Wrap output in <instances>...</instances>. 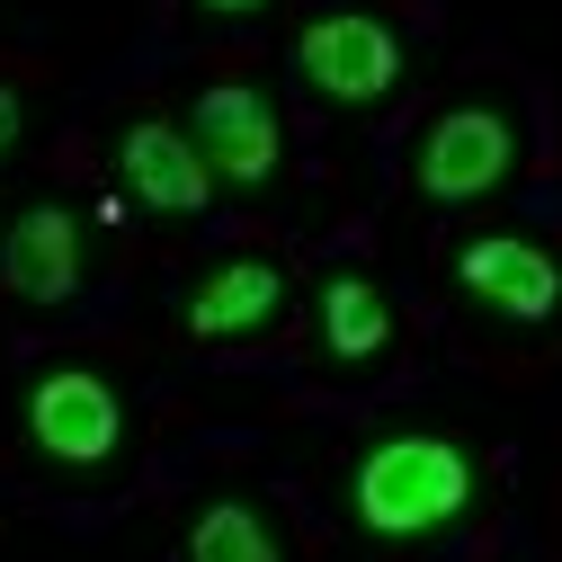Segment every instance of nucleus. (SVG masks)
<instances>
[{
	"instance_id": "nucleus-1",
	"label": "nucleus",
	"mask_w": 562,
	"mask_h": 562,
	"mask_svg": "<svg viewBox=\"0 0 562 562\" xmlns=\"http://www.w3.org/2000/svg\"><path fill=\"white\" fill-rule=\"evenodd\" d=\"M473 482H482L473 447H456L447 429H402V438H384V447L358 456V473H348V509H358L367 536L411 544V536L456 527L473 509Z\"/></svg>"
},
{
	"instance_id": "nucleus-2",
	"label": "nucleus",
	"mask_w": 562,
	"mask_h": 562,
	"mask_svg": "<svg viewBox=\"0 0 562 562\" xmlns=\"http://www.w3.org/2000/svg\"><path fill=\"white\" fill-rule=\"evenodd\" d=\"M509 170H518V116L491 108V99L438 108L411 144V188L429 205H473L491 188H509Z\"/></svg>"
},
{
	"instance_id": "nucleus-3",
	"label": "nucleus",
	"mask_w": 562,
	"mask_h": 562,
	"mask_svg": "<svg viewBox=\"0 0 562 562\" xmlns=\"http://www.w3.org/2000/svg\"><path fill=\"white\" fill-rule=\"evenodd\" d=\"M295 72H304V90H322L330 108H375V99H393V81H402V36H393L375 10H322V19H304V36H295Z\"/></svg>"
},
{
	"instance_id": "nucleus-4",
	"label": "nucleus",
	"mask_w": 562,
	"mask_h": 562,
	"mask_svg": "<svg viewBox=\"0 0 562 562\" xmlns=\"http://www.w3.org/2000/svg\"><path fill=\"white\" fill-rule=\"evenodd\" d=\"M27 438H36V456L90 473L125 447V393L99 367H45L27 384Z\"/></svg>"
},
{
	"instance_id": "nucleus-5",
	"label": "nucleus",
	"mask_w": 562,
	"mask_h": 562,
	"mask_svg": "<svg viewBox=\"0 0 562 562\" xmlns=\"http://www.w3.org/2000/svg\"><path fill=\"white\" fill-rule=\"evenodd\" d=\"M188 134H196V153L215 161V179H233V188H268L277 161H286V125H277L268 90H250V81H215V90H196Z\"/></svg>"
},
{
	"instance_id": "nucleus-6",
	"label": "nucleus",
	"mask_w": 562,
	"mask_h": 562,
	"mask_svg": "<svg viewBox=\"0 0 562 562\" xmlns=\"http://www.w3.org/2000/svg\"><path fill=\"white\" fill-rule=\"evenodd\" d=\"M456 286H464L482 313H501V322L536 330V322L562 313V259L536 250L527 233H482V241L456 250Z\"/></svg>"
},
{
	"instance_id": "nucleus-7",
	"label": "nucleus",
	"mask_w": 562,
	"mask_h": 562,
	"mask_svg": "<svg viewBox=\"0 0 562 562\" xmlns=\"http://www.w3.org/2000/svg\"><path fill=\"white\" fill-rule=\"evenodd\" d=\"M116 170H125V188L144 196L153 215L196 224L205 205H215V161H205V153H196V134L170 125V116H134V125L116 134Z\"/></svg>"
},
{
	"instance_id": "nucleus-8",
	"label": "nucleus",
	"mask_w": 562,
	"mask_h": 562,
	"mask_svg": "<svg viewBox=\"0 0 562 562\" xmlns=\"http://www.w3.org/2000/svg\"><path fill=\"white\" fill-rule=\"evenodd\" d=\"M286 268L277 259H215L188 286V339L196 348H233V339H259V330H277V313H286Z\"/></svg>"
},
{
	"instance_id": "nucleus-9",
	"label": "nucleus",
	"mask_w": 562,
	"mask_h": 562,
	"mask_svg": "<svg viewBox=\"0 0 562 562\" xmlns=\"http://www.w3.org/2000/svg\"><path fill=\"white\" fill-rule=\"evenodd\" d=\"M0 286L19 304H72L81 295V215L72 205L36 196L10 224V241H0Z\"/></svg>"
},
{
	"instance_id": "nucleus-10",
	"label": "nucleus",
	"mask_w": 562,
	"mask_h": 562,
	"mask_svg": "<svg viewBox=\"0 0 562 562\" xmlns=\"http://www.w3.org/2000/svg\"><path fill=\"white\" fill-rule=\"evenodd\" d=\"M322 348L348 367H375L384 348H393V304L367 268H330L322 277Z\"/></svg>"
},
{
	"instance_id": "nucleus-11",
	"label": "nucleus",
	"mask_w": 562,
	"mask_h": 562,
	"mask_svg": "<svg viewBox=\"0 0 562 562\" xmlns=\"http://www.w3.org/2000/svg\"><path fill=\"white\" fill-rule=\"evenodd\" d=\"M188 562H286V553H277V527L250 501H205L188 518Z\"/></svg>"
},
{
	"instance_id": "nucleus-12",
	"label": "nucleus",
	"mask_w": 562,
	"mask_h": 562,
	"mask_svg": "<svg viewBox=\"0 0 562 562\" xmlns=\"http://www.w3.org/2000/svg\"><path fill=\"white\" fill-rule=\"evenodd\" d=\"M19 125H27V108H19V90H10V81H0V153L19 144Z\"/></svg>"
},
{
	"instance_id": "nucleus-13",
	"label": "nucleus",
	"mask_w": 562,
	"mask_h": 562,
	"mask_svg": "<svg viewBox=\"0 0 562 562\" xmlns=\"http://www.w3.org/2000/svg\"><path fill=\"white\" fill-rule=\"evenodd\" d=\"M196 10H205V19H259L268 0H196Z\"/></svg>"
}]
</instances>
